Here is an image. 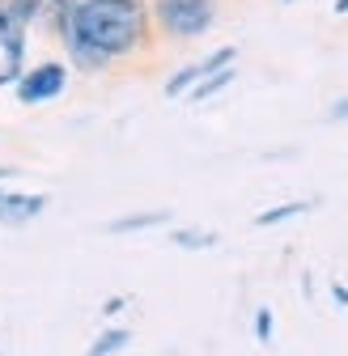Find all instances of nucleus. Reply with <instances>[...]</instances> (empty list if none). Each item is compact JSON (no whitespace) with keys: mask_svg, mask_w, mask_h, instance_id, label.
<instances>
[{"mask_svg":"<svg viewBox=\"0 0 348 356\" xmlns=\"http://www.w3.org/2000/svg\"><path fill=\"white\" fill-rule=\"evenodd\" d=\"M319 208V200H285V204H272L264 212H255V229H276V225H289L297 216H310Z\"/></svg>","mask_w":348,"mask_h":356,"instance_id":"obj_7","label":"nucleus"},{"mask_svg":"<svg viewBox=\"0 0 348 356\" xmlns=\"http://www.w3.org/2000/svg\"><path fill=\"white\" fill-rule=\"evenodd\" d=\"M234 81H238V68H234V64H230V68H216V72H208L196 89H187V102H191V106H204V102H212L216 94H226Z\"/></svg>","mask_w":348,"mask_h":356,"instance_id":"obj_9","label":"nucleus"},{"mask_svg":"<svg viewBox=\"0 0 348 356\" xmlns=\"http://www.w3.org/2000/svg\"><path fill=\"white\" fill-rule=\"evenodd\" d=\"M17 174V165H5V161H0V183H5V178H13Z\"/></svg>","mask_w":348,"mask_h":356,"instance_id":"obj_17","label":"nucleus"},{"mask_svg":"<svg viewBox=\"0 0 348 356\" xmlns=\"http://www.w3.org/2000/svg\"><path fill=\"white\" fill-rule=\"evenodd\" d=\"M327 293H331V301H335V309H348V284H340V280H331V284H327Z\"/></svg>","mask_w":348,"mask_h":356,"instance_id":"obj_15","label":"nucleus"},{"mask_svg":"<svg viewBox=\"0 0 348 356\" xmlns=\"http://www.w3.org/2000/svg\"><path fill=\"white\" fill-rule=\"evenodd\" d=\"M327 123H348V94L344 98H335L331 106H327V115H323Z\"/></svg>","mask_w":348,"mask_h":356,"instance_id":"obj_13","label":"nucleus"},{"mask_svg":"<svg viewBox=\"0 0 348 356\" xmlns=\"http://www.w3.org/2000/svg\"><path fill=\"white\" fill-rule=\"evenodd\" d=\"M153 30L170 42H196L204 38L216 17H221V0H149Z\"/></svg>","mask_w":348,"mask_h":356,"instance_id":"obj_2","label":"nucleus"},{"mask_svg":"<svg viewBox=\"0 0 348 356\" xmlns=\"http://www.w3.org/2000/svg\"><path fill=\"white\" fill-rule=\"evenodd\" d=\"M255 343H264V348L276 343V314H272L268 305H259V309H255Z\"/></svg>","mask_w":348,"mask_h":356,"instance_id":"obj_12","label":"nucleus"},{"mask_svg":"<svg viewBox=\"0 0 348 356\" xmlns=\"http://www.w3.org/2000/svg\"><path fill=\"white\" fill-rule=\"evenodd\" d=\"M0 356H5V352H0Z\"/></svg>","mask_w":348,"mask_h":356,"instance_id":"obj_19","label":"nucleus"},{"mask_svg":"<svg viewBox=\"0 0 348 356\" xmlns=\"http://www.w3.org/2000/svg\"><path fill=\"white\" fill-rule=\"evenodd\" d=\"M68 76H72V68H68L64 60H38V64H26V72H22L17 85H13V98H17L22 106H47V102L64 98Z\"/></svg>","mask_w":348,"mask_h":356,"instance_id":"obj_3","label":"nucleus"},{"mask_svg":"<svg viewBox=\"0 0 348 356\" xmlns=\"http://www.w3.org/2000/svg\"><path fill=\"white\" fill-rule=\"evenodd\" d=\"M30 26L0 0V89H13L17 76L26 72V51H30Z\"/></svg>","mask_w":348,"mask_h":356,"instance_id":"obj_4","label":"nucleus"},{"mask_svg":"<svg viewBox=\"0 0 348 356\" xmlns=\"http://www.w3.org/2000/svg\"><path fill=\"white\" fill-rule=\"evenodd\" d=\"M170 225V208H149V212H127L106 220V234H145V229H161Z\"/></svg>","mask_w":348,"mask_h":356,"instance_id":"obj_8","label":"nucleus"},{"mask_svg":"<svg viewBox=\"0 0 348 356\" xmlns=\"http://www.w3.org/2000/svg\"><path fill=\"white\" fill-rule=\"evenodd\" d=\"M331 13L335 17H348V0H331Z\"/></svg>","mask_w":348,"mask_h":356,"instance_id":"obj_16","label":"nucleus"},{"mask_svg":"<svg viewBox=\"0 0 348 356\" xmlns=\"http://www.w3.org/2000/svg\"><path fill=\"white\" fill-rule=\"evenodd\" d=\"M149 0H72V13L56 34L60 60L72 72L98 76L119 60H136L153 47Z\"/></svg>","mask_w":348,"mask_h":356,"instance_id":"obj_1","label":"nucleus"},{"mask_svg":"<svg viewBox=\"0 0 348 356\" xmlns=\"http://www.w3.org/2000/svg\"><path fill=\"white\" fill-rule=\"evenodd\" d=\"M170 246H179V250H216L221 246V234L216 229H170Z\"/></svg>","mask_w":348,"mask_h":356,"instance_id":"obj_10","label":"nucleus"},{"mask_svg":"<svg viewBox=\"0 0 348 356\" xmlns=\"http://www.w3.org/2000/svg\"><path fill=\"white\" fill-rule=\"evenodd\" d=\"M230 64H238V47H234V42H221V47H212L208 56H200V60H191L183 68H174L161 89H166V98H187V89H196L208 72L230 68Z\"/></svg>","mask_w":348,"mask_h":356,"instance_id":"obj_5","label":"nucleus"},{"mask_svg":"<svg viewBox=\"0 0 348 356\" xmlns=\"http://www.w3.org/2000/svg\"><path fill=\"white\" fill-rule=\"evenodd\" d=\"M47 204H52L47 191H5L0 187V225L22 229V225H30V220H38L47 212Z\"/></svg>","mask_w":348,"mask_h":356,"instance_id":"obj_6","label":"nucleus"},{"mask_svg":"<svg viewBox=\"0 0 348 356\" xmlns=\"http://www.w3.org/2000/svg\"><path fill=\"white\" fill-rule=\"evenodd\" d=\"M280 5H301V0H280Z\"/></svg>","mask_w":348,"mask_h":356,"instance_id":"obj_18","label":"nucleus"},{"mask_svg":"<svg viewBox=\"0 0 348 356\" xmlns=\"http://www.w3.org/2000/svg\"><path fill=\"white\" fill-rule=\"evenodd\" d=\"M127 343H132V331H127V327H106V331L90 343V352H85V356H115V352H123Z\"/></svg>","mask_w":348,"mask_h":356,"instance_id":"obj_11","label":"nucleus"},{"mask_svg":"<svg viewBox=\"0 0 348 356\" xmlns=\"http://www.w3.org/2000/svg\"><path fill=\"white\" fill-rule=\"evenodd\" d=\"M123 309H127V297H123V293H115V297H106V301H102V318H119Z\"/></svg>","mask_w":348,"mask_h":356,"instance_id":"obj_14","label":"nucleus"}]
</instances>
